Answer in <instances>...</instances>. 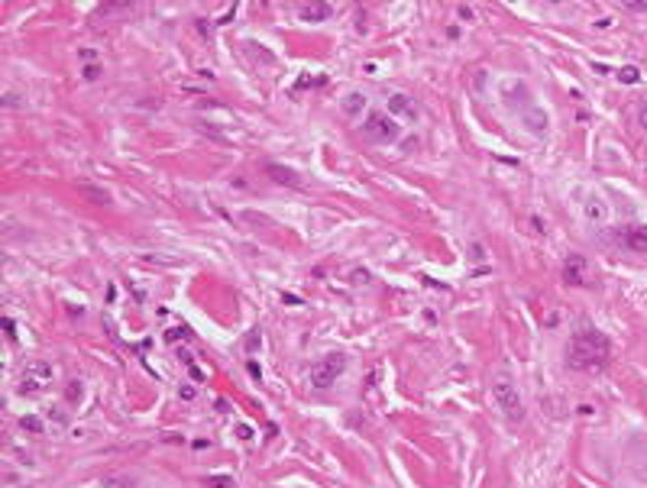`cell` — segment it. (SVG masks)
I'll use <instances>...</instances> for the list:
<instances>
[{
    "mask_svg": "<svg viewBox=\"0 0 647 488\" xmlns=\"http://www.w3.org/2000/svg\"><path fill=\"white\" fill-rule=\"evenodd\" d=\"M81 398H84V385H81L78 378H71L69 385H65V401H69V404H78Z\"/></svg>",
    "mask_w": 647,
    "mask_h": 488,
    "instance_id": "cell-17",
    "label": "cell"
},
{
    "mask_svg": "<svg viewBox=\"0 0 647 488\" xmlns=\"http://www.w3.org/2000/svg\"><path fill=\"white\" fill-rule=\"evenodd\" d=\"M178 395H182V398H185V401H191V398H194V388H191V385H185V388H182V391H178Z\"/></svg>",
    "mask_w": 647,
    "mask_h": 488,
    "instance_id": "cell-27",
    "label": "cell"
},
{
    "mask_svg": "<svg viewBox=\"0 0 647 488\" xmlns=\"http://www.w3.org/2000/svg\"><path fill=\"white\" fill-rule=\"evenodd\" d=\"M246 369H250V375H252V378H262V369H259V365H256V363H252V359H250V363H246Z\"/></svg>",
    "mask_w": 647,
    "mask_h": 488,
    "instance_id": "cell-26",
    "label": "cell"
},
{
    "mask_svg": "<svg viewBox=\"0 0 647 488\" xmlns=\"http://www.w3.org/2000/svg\"><path fill=\"white\" fill-rule=\"evenodd\" d=\"M386 110H388L392 117L401 114V117H408V120H418V117H421V110L414 107V103H411L408 94H392V97H388V107H386Z\"/></svg>",
    "mask_w": 647,
    "mask_h": 488,
    "instance_id": "cell-12",
    "label": "cell"
},
{
    "mask_svg": "<svg viewBox=\"0 0 647 488\" xmlns=\"http://www.w3.org/2000/svg\"><path fill=\"white\" fill-rule=\"evenodd\" d=\"M204 485L207 488H237V482H233V476H207Z\"/></svg>",
    "mask_w": 647,
    "mask_h": 488,
    "instance_id": "cell-18",
    "label": "cell"
},
{
    "mask_svg": "<svg viewBox=\"0 0 647 488\" xmlns=\"http://www.w3.org/2000/svg\"><path fill=\"white\" fill-rule=\"evenodd\" d=\"M618 243L628 252H647V223H624V227H618Z\"/></svg>",
    "mask_w": 647,
    "mask_h": 488,
    "instance_id": "cell-7",
    "label": "cell"
},
{
    "mask_svg": "<svg viewBox=\"0 0 647 488\" xmlns=\"http://www.w3.org/2000/svg\"><path fill=\"white\" fill-rule=\"evenodd\" d=\"M563 282L573 284V288H586V284H589V262L583 259L579 252H573V256L563 262Z\"/></svg>",
    "mask_w": 647,
    "mask_h": 488,
    "instance_id": "cell-8",
    "label": "cell"
},
{
    "mask_svg": "<svg viewBox=\"0 0 647 488\" xmlns=\"http://www.w3.org/2000/svg\"><path fill=\"white\" fill-rule=\"evenodd\" d=\"M20 430L30 433V437H43V433H46V424L36 417V414H26V417H20Z\"/></svg>",
    "mask_w": 647,
    "mask_h": 488,
    "instance_id": "cell-15",
    "label": "cell"
},
{
    "mask_svg": "<svg viewBox=\"0 0 647 488\" xmlns=\"http://www.w3.org/2000/svg\"><path fill=\"white\" fill-rule=\"evenodd\" d=\"M363 136L369 143H379V146H388V143H398L401 139V123L398 117H392L388 110H369L363 120Z\"/></svg>",
    "mask_w": 647,
    "mask_h": 488,
    "instance_id": "cell-3",
    "label": "cell"
},
{
    "mask_svg": "<svg viewBox=\"0 0 647 488\" xmlns=\"http://www.w3.org/2000/svg\"><path fill=\"white\" fill-rule=\"evenodd\" d=\"M628 10H635V13H647V3H628Z\"/></svg>",
    "mask_w": 647,
    "mask_h": 488,
    "instance_id": "cell-28",
    "label": "cell"
},
{
    "mask_svg": "<svg viewBox=\"0 0 647 488\" xmlns=\"http://www.w3.org/2000/svg\"><path fill=\"white\" fill-rule=\"evenodd\" d=\"M269 171H272V175H279L275 182H288V184H295V175H292V171H282V169H275V165H269Z\"/></svg>",
    "mask_w": 647,
    "mask_h": 488,
    "instance_id": "cell-20",
    "label": "cell"
},
{
    "mask_svg": "<svg viewBox=\"0 0 647 488\" xmlns=\"http://www.w3.org/2000/svg\"><path fill=\"white\" fill-rule=\"evenodd\" d=\"M343 372H346V356L330 352V356H324V359H318V363L311 365L307 382H311V388H318V391H327L330 385H337V378H340Z\"/></svg>",
    "mask_w": 647,
    "mask_h": 488,
    "instance_id": "cell-5",
    "label": "cell"
},
{
    "mask_svg": "<svg viewBox=\"0 0 647 488\" xmlns=\"http://www.w3.org/2000/svg\"><path fill=\"white\" fill-rule=\"evenodd\" d=\"M637 123L647 130V103H637Z\"/></svg>",
    "mask_w": 647,
    "mask_h": 488,
    "instance_id": "cell-24",
    "label": "cell"
},
{
    "mask_svg": "<svg viewBox=\"0 0 647 488\" xmlns=\"http://www.w3.org/2000/svg\"><path fill=\"white\" fill-rule=\"evenodd\" d=\"M3 330H7V340H16V324H13V320L10 317H3Z\"/></svg>",
    "mask_w": 647,
    "mask_h": 488,
    "instance_id": "cell-22",
    "label": "cell"
},
{
    "mask_svg": "<svg viewBox=\"0 0 647 488\" xmlns=\"http://www.w3.org/2000/svg\"><path fill=\"white\" fill-rule=\"evenodd\" d=\"M612 363V340L596 327H579L569 337L567 365L576 372H599Z\"/></svg>",
    "mask_w": 647,
    "mask_h": 488,
    "instance_id": "cell-1",
    "label": "cell"
},
{
    "mask_svg": "<svg viewBox=\"0 0 647 488\" xmlns=\"http://www.w3.org/2000/svg\"><path fill=\"white\" fill-rule=\"evenodd\" d=\"M499 97L505 101V107H508V110H515V114H524V110L534 103L531 88H528V81H521V78H505V81H502V84H499Z\"/></svg>",
    "mask_w": 647,
    "mask_h": 488,
    "instance_id": "cell-6",
    "label": "cell"
},
{
    "mask_svg": "<svg viewBox=\"0 0 647 488\" xmlns=\"http://www.w3.org/2000/svg\"><path fill=\"white\" fill-rule=\"evenodd\" d=\"M366 107H369V97H366L363 91H350V94H343V101H340L343 117H350V120H360V117L366 114Z\"/></svg>",
    "mask_w": 647,
    "mask_h": 488,
    "instance_id": "cell-11",
    "label": "cell"
},
{
    "mask_svg": "<svg viewBox=\"0 0 647 488\" xmlns=\"http://www.w3.org/2000/svg\"><path fill=\"white\" fill-rule=\"evenodd\" d=\"M139 478L133 472H110L101 478V488H137Z\"/></svg>",
    "mask_w": 647,
    "mask_h": 488,
    "instance_id": "cell-14",
    "label": "cell"
},
{
    "mask_svg": "<svg viewBox=\"0 0 647 488\" xmlns=\"http://www.w3.org/2000/svg\"><path fill=\"white\" fill-rule=\"evenodd\" d=\"M81 75H84L88 81H97V78H101V69H97V65H84V71H81Z\"/></svg>",
    "mask_w": 647,
    "mask_h": 488,
    "instance_id": "cell-21",
    "label": "cell"
},
{
    "mask_svg": "<svg viewBox=\"0 0 647 488\" xmlns=\"http://www.w3.org/2000/svg\"><path fill=\"white\" fill-rule=\"evenodd\" d=\"M330 13H333V7H330V3H311V7H298V16H301L305 23H324Z\"/></svg>",
    "mask_w": 647,
    "mask_h": 488,
    "instance_id": "cell-13",
    "label": "cell"
},
{
    "mask_svg": "<svg viewBox=\"0 0 647 488\" xmlns=\"http://www.w3.org/2000/svg\"><path fill=\"white\" fill-rule=\"evenodd\" d=\"M615 78L622 84H641V69L637 65H622V69H615Z\"/></svg>",
    "mask_w": 647,
    "mask_h": 488,
    "instance_id": "cell-16",
    "label": "cell"
},
{
    "mask_svg": "<svg viewBox=\"0 0 647 488\" xmlns=\"http://www.w3.org/2000/svg\"><path fill=\"white\" fill-rule=\"evenodd\" d=\"M256 346H259V330H252V333H250V340H246V350H256Z\"/></svg>",
    "mask_w": 647,
    "mask_h": 488,
    "instance_id": "cell-25",
    "label": "cell"
},
{
    "mask_svg": "<svg viewBox=\"0 0 647 488\" xmlns=\"http://www.w3.org/2000/svg\"><path fill=\"white\" fill-rule=\"evenodd\" d=\"M191 333H188V327H172L169 333H165V340L169 343H175V340H188Z\"/></svg>",
    "mask_w": 647,
    "mask_h": 488,
    "instance_id": "cell-19",
    "label": "cell"
},
{
    "mask_svg": "<svg viewBox=\"0 0 647 488\" xmlns=\"http://www.w3.org/2000/svg\"><path fill=\"white\" fill-rule=\"evenodd\" d=\"M492 401H495V408L502 411V417L508 420V424H521L524 420L521 391H518V382H515L508 372L492 375Z\"/></svg>",
    "mask_w": 647,
    "mask_h": 488,
    "instance_id": "cell-2",
    "label": "cell"
},
{
    "mask_svg": "<svg viewBox=\"0 0 647 488\" xmlns=\"http://www.w3.org/2000/svg\"><path fill=\"white\" fill-rule=\"evenodd\" d=\"M583 214H586V220L589 223H605L609 220V204H605V197L602 194H586V201H583Z\"/></svg>",
    "mask_w": 647,
    "mask_h": 488,
    "instance_id": "cell-10",
    "label": "cell"
},
{
    "mask_svg": "<svg viewBox=\"0 0 647 488\" xmlns=\"http://www.w3.org/2000/svg\"><path fill=\"white\" fill-rule=\"evenodd\" d=\"M237 433H239V440H246V443L252 440V427H246V424H239V427H237Z\"/></svg>",
    "mask_w": 647,
    "mask_h": 488,
    "instance_id": "cell-23",
    "label": "cell"
},
{
    "mask_svg": "<svg viewBox=\"0 0 647 488\" xmlns=\"http://www.w3.org/2000/svg\"><path fill=\"white\" fill-rule=\"evenodd\" d=\"M52 382H56V369L49 363H43V359H36V363L26 365L23 372H20V378H16V395L39 398V395H46Z\"/></svg>",
    "mask_w": 647,
    "mask_h": 488,
    "instance_id": "cell-4",
    "label": "cell"
},
{
    "mask_svg": "<svg viewBox=\"0 0 647 488\" xmlns=\"http://www.w3.org/2000/svg\"><path fill=\"white\" fill-rule=\"evenodd\" d=\"M456 13H460L463 20H473V10H469V7H460V10H456Z\"/></svg>",
    "mask_w": 647,
    "mask_h": 488,
    "instance_id": "cell-29",
    "label": "cell"
},
{
    "mask_svg": "<svg viewBox=\"0 0 647 488\" xmlns=\"http://www.w3.org/2000/svg\"><path fill=\"white\" fill-rule=\"evenodd\" d=\"M518 117H521V123L528 126V133H531V136H544L547 126H550V114H547L541 103H531V107H528L524 114H518Z\"/></svg>",
    "mask_w": 647,
    "mask_h": 488,
    "instance_id": "cell-9",
    "label": "cell"
}]
</instances>
